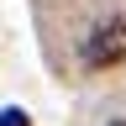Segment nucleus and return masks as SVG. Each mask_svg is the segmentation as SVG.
<instances>
[{"label":"nucleus","instance_id":"f257e3e1","mask_svg":"<svg viewBox=\"0 0 126 126\" xmlns=\"http://www.w3.org/2000/svg\"><path fill=\"white\" fill-rule=\"evenodd\" d=\"M121 58H126V21L110 16V21H100L84 37V63L89 68H110V63H121Z\"/></svg>","mask_w":126,"mask_h":126},{"label":"nucleus","instance_id":"f03ea898","mask_svg":"<svg viewBox=\"0 0 126 126\" xmlns=\"http://www.w3.org/2000/svg\"><path fill=\"white\" fill-rule=\"evenodd\" d=\"M0 126H32V116L21 105H5V110H0Z\"/></svg>","mask_w":126,"mask_h":126},{"label":"nucleus","instance_id":"7ed1b4c3","mask_svg":"<svg viewBox=\"0 0 126 126\" xmlns=\"http://www.w3.org/2000/svg\"><path fill=\"white\" fill-rule=\"evenodd\" d=\"M110 126H126V121H110Z\"/></svg>","mask_w":126,"mask_h":126}]
</instances>
